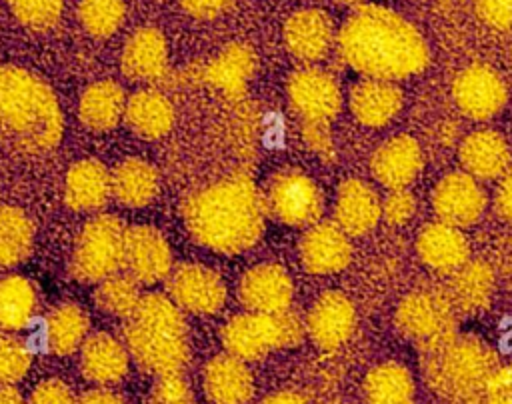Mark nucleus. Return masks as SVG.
Listing matches in <instances>:
<instances>
[{
	"label": "nucleus",
	"instance_id": "864d4df0",
	"mask_svg": "<svg viewBox=\"0 0 512 404\" xmlns=\"http://www.w3.org/2000/svg\"><path fill=\"white\" fill-rule=\"evenodd\" d=\"M148 404H164V402H160V400H156V398H154V400H150Z\"/></svg>",
	"mask_w": 512,
	"mask_h": 404
},
{
	"label": "nucleus",
	"instance_id": "58836bf2",
	"mask_svg": "<svg viewBox=\"0 0 512 404\" xmlns=\"http://www.w3.org/2000/svg\"><path fill=\"white\" fill-rule=\"evenodd\" d=\"M32 364L30 348L16 336H0V384L22 380Z\"/></svg>",
	"mask_w": 512,
	"mask_h": 404
},
{
	"label": "nucleus",
	"instance_id": "c9c22d12",
	"mask_svg": "<svg viewBox=\"0 0 512 404\" xmlns=\"http://www.w3.org/2000/svg\"><path fill=\"white\" fill-rule=\"evenodd\" d=\"M36 306L34 286L22 276H6L0 280V326L6 330L24 328Z\"/></svg>",
	"mask_w": 512,
	"mask_h": 404
},
{
	"label": "nucleus",
	"instance_id": "dca6fc26",
	"mask_svg": "<svg viewBox=\"0 0 512 404\" xmlns=\"http://www.w3.org/2000/svg\"><path fill=\"white\" fill-rule=\"evenodd\" d=\"M352 244L334 222H316L300 240V260L312 274H334L348 266Z\"/></svg>",
	"mask_w": 512,
	"mask_h": 404
},
{
	"label": "nucleus",
	"instance_id": "ea45409f",
	"mask_svg": "<svg viewBox=\"0 0 512 404\" xmlns=\"http://www.w3.org/2000/svg\"><path fill=\"white\" fill-rule=\"evenodd\" d=\"M14 16L30 28H50L62 14L64 0H8Z\"/></svg>",
	"mask_w": 512,
	"mask_h": 404
},
{
	"label": "nucleus",
	"instance_id": "7ed1b4c3",
	"mask_svg": "<svg viewBox=\"0 0 512 404\" xmlns=\"http://www.w3.org/2000/svg\"><path fill=\"white\" fill-rule=\"evenodd\" d=\"M0 122L30 152L52 150L62 136V112L52 88L36 74L0 68Z\"/></svg>",
	"mask_w": 512,
	"mask_h": 404
},
{
	"label": "nucleus",
	"instance_id": "f8f14e48",
	"mask_svg": "<svg viewBox=\"0 0 512 404\" xmlns=\"http://www.w3.org/2000/svg\"><path fill=\"white\" fill-rule=\"evenodd\" d=\"M432 206L442 222L462 228L480 218L486 208V194L472 174L450 172L436 184Z\"/></svg>",
	"mask_w": 512,
	"mask_h": 404
},
{
	"label": "nucleus",
	"instance_id": "0eeeda50",
	"mask_svg": "<svg viewBox=\"0 0 512 404\" xmlns=\"http://www.w3.org/2000/svg\"><path fill=\"white\" fill-rule=\"evenodd\" d=\"M126 228L112 214H100L82 228L70 270L80 282H102L124 264Z\"/></svg>",
	"mask_w": 512,
	"mask_h": 404
},
{
	"label": "nucleus",
	"instance_id": "f704fd0d",
	"mask_svg": "<svg viewBox=\"0 0 512 404\" xmlns=\"http://www.w3.org/2000/svg\"><path fill=\"white\" fill-rule=\"evenodd\" d=\"M34 242L30 218L14 206H0V266H14L28 258Z\"/></svg>",
	"mask_w": 512,
	"mask_h": 404
},
{
	"label": "nucleus",
	"instance_id": "c85d7f7f",
	"mask_svg": "<svg viewBox=\"0 0 512 404\" xmlns=\"http://www.w3.org/2000/svg\"><path fill=\"white\" fill-rule=\"evenodd\" d=\"M124 108V90L112 80H100L84 90L78 104V114L84 126L96 132H104L118 124Z\"/></svg>",
	"mask_w": 512,
	"mask_h": 404
},
{
	"label": "nucleus",
	"instance_id": "f03ea898",
	"mask_svg": "<svg viewBox=\"0 0 512 404\" xmlns=\"http://www.w3.org/2000/svg\"><path fill=\"white\" fill-rule=\"evenodd\" d=\"M266 202L244 174L222 178L184 202L182 214L190 234L222 254L250 248L262 234Z\"/></svg>",
	"mask_w": 512,
	"mask_h": 404
},
{
	"label": "nucleus",
	"instance_id": "bb28decb",
	"mask_svg": "<svg viewBox=\"0 0 512 404\" xmlns=\"http://www.w3.org/2000/svg\"><path fill=\"white\" fill-rule=\"evenodd\" d=\"M66 202L74 210H96L112 194V176L98 160H80L66 174Z\"/></svg>",
	"mask_w": 512,
	"mask_h": 404
},
{
	"label": "nucleus",
	"instance_id": "473e14b6",
	"mask_svg": "<svg viewBox=\"0 0 512 404\" xmlns=\"http://www.w3.org/2000/svg\"><path fill=\"white\" fill-rule=\"evenodd\" d=\"M254 70V54L244 44L226 46L208 66L206 78L224 92L238 96L244 92L246 82Z\"/></svg>",
	"mask_w": 512,
	"mask_h": 404
},
{
	"label": "nucleus",
	"instance_id": "423d86ee",
	"mask_svg": "<svg viewBox=\"0 0 512 404\" xmlns=\"http://www.w3.org/2000/svg\"><path fill=\"white\" fill-rule=\"evenodd\" d=\"M304 324L290 310L276 314L254 312L238 314L222 328V342L228 354L248 362L266 356L270 350L300 342Z\"/></svg>",
	"mask_w": 512,
	"mask_h": 404
},
{
	"label": "nucleus",
	"instance_id": "6ab92c4d",
	"mask_svg": "<svg viewBox=\"0 0 512 404\" xmlns=\"http://www.w3.org/2000/svg\"><path fill=\"white\" fill-rule=\"evenodd\" d=\"M334 216L336 224L348 236H360L378 224L382 216V202L368 182L348 178L338 188Z\"/></svg>",
	"mask_w": 512,
	"mask_h": 404
},
{
	"label": "nucleus",
	"instance_id": "c03bdc74",
	"mask_svg": "<svg viewBox=\"0 0 512 404\" xmlns=\"http://www.w3.org/2000/svg\"><path fill=\"white\" fill-rule=\"evenodd\" d=\"M28 404H78V400L64 382L46 380L34 388Z\"/></svg>",
	"mask_w": 512,
	"mask_h": 404
},
{
	"label": "nucleus",
	"instance_id": "9d476101",
	"mask_svg": "<svg viewBox=\"0 0 512 404\" xmlns=\"http://www.w3.org/2000/svg\"><path fill=\"white\" fill-rule=\"evenodd\" d=\"M458 108L472 120L496 116L508 98L502 76L486 64H472L458 72L452 86Z\"/></svg>",
	"mask_w": 512,
	"mask_h": 404
},
{
	"label": "nucleus",
	"instance_id": "5701e85b",
	"mask_svg": "<svg viewBox=\"0 0 512 404\" xmlns=\"http://www.w3.org/2000/svg\"><path fill=\"white\" fill-rule=\"evenodd\" d=\"M204 390L214 404H246L254 394V378L244 360L222 354L208 362Z\"/></svg>",
	"mask_w": 512,
	"mask_h": 404
},
{
	"label": "nucleus",
	"instance_id": "a18cd8bd",
	"mask_svg": "<svg viewBox=\"0 0 512 404\" xmlns=\"http://www.w3.org/2000/svg\"><path fill=\"white\" fill-rule=\"evenodd\" d=\"M304 140L306 144L318 152V154H328L332 150V138H330V130H328V122H308L304 120V128H302Z\"/></svg>",
	"mask_w": 512,
	"mask_h": 404
},
{
	"label": "nucleus",
	"instance_id": "8fccbe9b",
	"mask_svg": "<svg viewBox=\"0 0 512 404\" xmlns=\"http://www.w3.org/2000/svg\"><path fill=\"white\" fill-rule=\"evenodd\" d=\"M262 404H306V400L296 392H276L264 398Z\"/></svg>",
	"mask_w": 512,
	"mask_h": 404
},
{
	"label": "nucleus",
	"instance_id": "f3484780",
	"mask_svg": "<svg viewBox=\"0 0 512 404\" xmlns=\"http://www.w3.org/2000/svg\"><path fill=\"white\" fill-rule=\"evenodd\" d=\"M292 280L278 264H258L250 268L238 286L242 304L254 312L276 314L288 310L292 302Z\"/></svg>",
	"mask_w": 512,
	"mask_h": 404
},
{
	"label": "nucleus",
	"instance_id": "7c9ffc66",
	"mask_svg": "<svg viewBox=\"0 0 512 404\" xmlns=\"http://www.w3.org/2000/svg\"><path fill=\"white\" fill-rule=\"evenodd\" d=\"M366 404H412L414 380L410 370L398 362L372 368L364 380Z\"/></svg>",
	"mask_w": 512,
	"mask_h": 404
},
{
	"label": "nucleus",
	"instance_id": "5fc2aeb1",
	"mask_svg": "<svg viewBox=\"0 0 512 404\" xmlns=\"http://www.w3.org/2000/svg\"><path fill=\"white\" fill-rule=\"evenodd\" d=\"M472 404H486V402L480 398V400H476V402H472Z\"/></svg>",
	"mask_w": 512,
	"mask_h": 404
},
{
	"label": "nucleus",
	"instance_id": "2eb2a0df",
	"mask_svg": "<svg viewBox=\"0 0 512 404\" xmlns=\"http://www.w3.org/2000/svg\"><path fill=\"white\" fill-rule=\"evenodd\" d=\"M356 310L348 296L338 290L324 292L310 308L306 318V332L322 350L342 346L354 332Z\"/></svg>",
	"mask_w": 512,
	"mask_h": 404
},
{
	"label": "nucleus",
	"instance_id": "b1692460",
	"mask_svg": "<svg viewBox=\"0 0 512 404\" xmlns=\"http://www.w3.org/2000/svg\"><path fill=\"white\" fill-rule=\"evenodd\" d=\"M460 162L464 172L476 180L500 178L510 166V148L506 140L494 130H476L460 144Z\"/></svg>",
	"mask_w": 512,
	"mask_h": 404
},
{
	"label": "nucleus",
	"instance_id": "6e6552de",
	"mask_svg": "<svg viewBox=\"0 0 512 404\" xmlns=\"http://www.w3.org/2000/svg\"><path fill=\"white\" fill-rule=\"evenodd\" d=\"M396 326L422 352L432 350L456 336L454 306L436 290H414L398 304Z\"/></svg>",
	"mask_w": 512,
	"mask_h": 404
},
{
	"label": "nucleus",
	"instance_id": "a19ab883",
	"mask_svg": "<svg viewBox=\"0 0 512 404\" xmlns=\"http://www.w3.org/2000/svg\"><path fill=\"white\" fill-rule=\"evenodd\" d=\"M416 210V200L410 190L406 188H394L386 200L382 202V216L392 226L406 224Z\"/></svg>",
	"mask_w": 512,
	"mask_h": 404
},
{
	"label": "nucleus",
	"instance_id": "de8ad7c7",
	"mask_svg": "<svg viewBox=\"0 0 512 404\" xmlns=\"http://www.w3.org/2000/svg\"><path fill=\"white\" fill-rule=\"evenodd\" d=\"M496 210L504 220L512 222V168H508L502 174V180L496 192Z\"/></svg>",
	"mask_w": 512,
	"mask_h": 404
},
{
	"label": "nucleus",
	"instance_id": "2f4dec72",
	"mask_svg": "<svg viewBox=\"0 0 512 404\" xmlns=\"http://www.w3.org/2000/svg\"><path fill=\"white\" fill-rule=\"evenodd\" d=\"M88 332V316L78 304H60L46 318V344L58 356L76 352Z\"/></svg>",
	"mask_w": 512,
	"mask_h": 404
},
{
	"label": "nucleus",
	"instance_id": "37998d69",
	"mask_svg": "<svg viewBox=\"0 0 512 404\" xmlns=\"http://www.w3.org/2000/svg\"><path fill=\"white\" fill-rule=\"evenodd\" d=\"M476 12L496 30L512 28V0H476Z\"/></svg>",
	"mask_w": 512,
	"mask_h": 404
},
{
	"label": "nucleus",
	"instance_id": "72a5a7b5",
	"mask_svg": "<svg viewBox=\"0 0 512 404\" xmlns=\"http://www.w3.org/2000/svg\"><path fill=\"white\" fill-rule=\"evenodd\" d=\"M494 286V274L486 262L462 264L452 280V296L464 312H480L488 306Z\"/></svg>",
	"mask_w": 512,
	"mask_h": 404
},
{
	"label": "nucleus",
	"instance_id": "49530a36",
	"mask_svg": "<svg viewBox=\"0 0 512 404\" xmlns=\"http://www.w3.org/2000/svg\"><path fill=\"white\" fill-rule=\"evenodd\" d=\"M234 0H180L182 8L196 18H216L232 6Z\"/></svg>",
	"mask_w": 512,
	"mask_h": 404
},
{
	"label": "nucleus",
	"instance_id": "603ef678",
	"mask_svg": "<svg viewBox=\"0 0 512 404\" xmlns=\"http://www.w3.org/2000/svg\"><path fill=\"white\" fill-rule=\"evenodd\" d=\"M338 2H344V4H358V2H362V0H338Z\"/></svg>",
	"mask_w": 512,
	"mask_h": 404
},
{
	"label": "nucleus",
	"instance_id": "3c124183",
	"mask_svg": "<svg viewBox=\"0 0 512 404\" xmlns=\"http://www.w3.org/2000/svg\"><path fill=\"white\" fill-rule=\"evenodd\" d=\"M0 404H24V400L12 384H0Z\"/></svg>",
	"mask_w": 512,
	"mask_h": 404
},
{
	"label": "nucleus",
	"instance_id": "09e8293b",
	"mask_svg": "<svg viewBox=\"0 0 512 404\" xmlns=\"http://www.w3.org/2000/svg\"><path fill=\"white\" fill-rule=\"evenodd\" d=\"M78 404H124V400L120 394H116L108 388H94V390H88L86 394H82Z\"/></svg>",
	"mask_w": 512,
	"mask_h": 404
},
{
	"label": "nucleus",
	"instance_id": "cd10ccee",
	"mask_svg": "<svg viewBox=\"0 0 512 404\" xmlns=\"http://www.w3.org/2000/svg\"><path fill=\"white\" fill-rule=\"evenodd\" d=\"M124 118L132 132L154 140L168 134L172 128L174 108L164 94L156 90H140L126 100Z\"/></svg>",
	"mask_w": 512,
	"mask_h": 404
},
{
	"label": "nucleus",
	"instance_id": "9b49d317",
	"mask_svg": "<svg viewBox=\"0 0 512 404\" xmlns=\"http://www.w3.org/2000/svg\"><path fill=\"white\" fill-rule=\"evenodd\" d=\"M288 98L294 110L308 122H330L342 106V92L336 78L314 66L292 74Z\"/></svg>",
	"mask_w": 512,
	"mask_h": 404
},
{
	"label": "nucleus",
	"instance_id": "a878e982",
	"mask_svg": "<svg viewBox=\"0 0 512 404\" xmlns=\"http://www.w3.org/2000/svg\"><path fill=\"white\" fill-rule=\"evenodd\" d=\"M168 60L166 40L156 28L136 30L122 50V70L134 80H154L158 78Z\"/></svg>",
	"mask_w": 512,
	"mask_h": 404
},
{
	"label": "nucleus",
	"instance_id": "20e7f679",
	"mask_svg": "<svg viewBox=\"0 0 512 404\" xmlns=\"http://www.w3.org/2000/svg\"><path fill=\"white\" fill-rule=\"evenodd\" d=\"M124 344L142 370L180 372L190 356L182 308L164 294L142 296L124 326Z\"/></svg>",
	"mask_w": 512,
	"mask_h": 404
},
{
	"label": "nucleus",
	"instance_id": "393cba45",
	"mask_svg": "<svg viewBox=\"0 0 512 404\" xmlns=\"http://www.w3.org/2000/svg\"><path fill=\"white\" fill-rule=\"evenodd\" d=\"M82 374L96 384H114L128 370V348L110 334H92L80 348Z\"/></svg>",
	"mask_w": 512,
	"mask_h": 404
},
{
	"label": "nucleus",
	"instance_id": "4468645a",
	"mask_svg": "<svg viewBox=\"0 0 512 404\" xmlns=\"http://www.w3.org/2000/svg\"><path fill=\"white\" fill-rule=\"evenodd\" d=\"M124 266L140 284H154L172 270V252L152 226H132L124 236Z\"/></svg>",
	"mask_w": 512,
	"mask_h": 404
},
{
	"label": "nucleus",
	"instance_id": "a211bd4d",
	"mask_svg": "<svg viewBox=\"0 0 512 404\" xmlns=\"http://www.w3.org/2000/svg\"><path fill=\"white\" fill-rule=\"evenodd\" d=\"M424 164L420 144L406 134L392 136L382 142L370 160L374 178L386 188H406L416 180Z\"/></svg>",
	"mask_w": 512,
	"mask_h": 404
},
{
	"label": "nucleus",
	"instance_id": "f257e3e1",
	"mask_svg": "<svg viewBox=\"0 0 512 404\" xmlns=\"http://www.w3.org/2000/svg\"><path fill=\"white\" fill-rule=\"evenodd\" d=\"M338 50L344 62L366 78L402 80L428 64L422 34L400 14L374 4L348 16L338 34Z\"/></svg>",
	"mask_w": 512,
	"mask_h": 404
},
{
	"label": "nucleus",
	"instance_id": "e433bc0d",
	"mask_svg": "<svg viewBox=\"0 0 512 404\" xmlns=\"http://www.w3.org/2000/svg\"><path fill=\"white\" fill-rule=\"evenodd\" d=\"M138 284L130 274H112L100 282L96 304L108 314L130 316L142 298Z\"/></svg>",
	"mask_w": 512,
	"mask_h": 404
},
{
	"label": "nucleus",
	"instance_id": "1a4fd4ad",
	"mask_svg": "<svg viewBox=\"0 0 512 404\" xmlns=\"http://www.w3.org/2000/svg\"><path fill=\"white\" fill-rule=\"evenodd\" d=\"M266 210L288 226H312L318 222L324 198L316 182L298 170L276 174L264 194Z\"/></svg>",
	"mask_w": 512,
	"mask_h": 404
},
{
	"label": "nucleus",
	"instance_id": "ddd939ff",
	"mask_svg": "<svg viewBox=\"0 0 512 404\" xmlns=\"http://www.w3.org/2000/svg\"><path fill=\"white\" fill-rule=\"evenodd\" d=\"M168 294L184 310L212 314L224 304L226 286L222 278L206 266L180 264L170 272Z\"/></svg>",
	"mask_w": 512,
	"mask_h": 404
},
{
	"label": "nucleus",
	"instance_id": "c756f323",
	"mask_svg": "<svg viewBox=\"0 0 512 404\" xmlns=\"http://www.w3.org/2000/svg\"><path fill=\"white\" fill-rule=\"evenodd\" d=\"M112 176V194L124 206L140 208L154 200L158 194V172L152 164L140 158H128L120 162Z\"/></svg>",
	"mask_w": 512,
	"mask_h": 404
},
{
	"label": "nucleus",
	"instance_id": "79ce46f5",
	"mask_svg": "<svg viewBox=\"0 0 512 404\" xmlns=\"http://www.w3.org/2000/svg\"><path fill=\"white\" fill-rule=\"evenodd\" d=\"M154 398L164 404H192V392L180 372L160 374L154 388Z\"/></svg>",
	"mask_w": 512,
	"mask_h": 404
},
{
	"label": "nucleus",
	"instance_id": "aec40b11",
	"mask_svg": "<svg viewBox=\"0 0 512 404\" xmlns=\"http://www.w3.org/2000/svg\"><path fill=\"white\" fill-rule=\"evenodd\" d=\"M334 26L326 12L308 8L292 14L284 26V40L288 50L306 62L326 56L332 46Z\"/></svg>",
	"mask_w": 512,
	"mask_h": 404
},
{
	"label": "nucleus",
	"instance_id": "4c0bfd02",
	"mask_svg": "<svg viewBox=\"0 0 512 404\" xmlns=\"http://www.w3.org/2000/svg\"><path fill=\"white\" fill-rule=\"evenodd\" d=\"M126 8L122 0H82L78 18L88 34L96 38L112 36L124 22Z\"/></svg>",
	"mask_w": 512,
	"mask_h": 404
},
{
	"label": "nucleus",
	"instance_id": "4be33fe9",
	"mask_svg": "<svg viewBox=\"0 0 512 404\" xmlns=\"http://www.w3.org/2000/svg\"><path fill=\"white\" fill-rule=\"evenodd\" d=\"M400 108L402 90L392 80L364 78L350 90V110L364 126H386Z\"/></svg>",
	"mask_w": 512,
	"mask_h": 404
},
{
	"label": "nucleus",
	"instance_id": "412c9836",
	"mask_svg": "<svg viewBox=\"0 0 512 404\" xmlns=\"http://www.w3.org/2000/svg\"><path fill=\"white\" fill-rule=\"evenodd\" d=\"M416 250L434 270H458L470 258V244L458 226L448 222L426 224L416 238Z\"/></svg>",
	"mask_w": 512,
	"mask_h": 404
},
{
	"label": "nucleus",
	"instance_id": "39448f33",
	"mask_svg": "<svg viewBox=\"0 0 512 404\" xmlns=\"http://www.w3.org/2000/svg\"><path fill=\"white\" fill-rule=\"evenodd\" d=\"M500 368L496 352L476 336H454L422 352V374L432 392L452 404L480 400L494 372Z\"/></svg>",
	"mask_w": 512,
	"mask_h": 404
}]
</instances>
